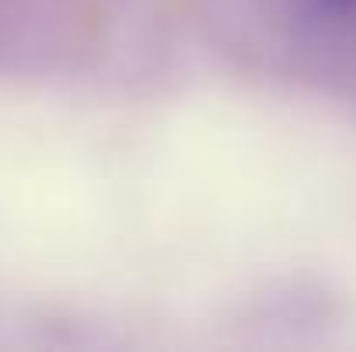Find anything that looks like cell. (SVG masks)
Here are the masks:
<instances>
[{
	"mask_svg": "<svg viewBox=\"0 0 356 352\" xmlns=\"http://www.w3.org/2000/svg\"><path fill=\"white\" fill-rule=\"evenodd\" d=\"M312 10L325 14V17H339V21H350L356 17V0H305Z\"/></svg>",
	"mask_w": 356,
	"mask_h": 352,
	"instance_id": "obj_1",
	"label": "cell"
}]
</instances>
